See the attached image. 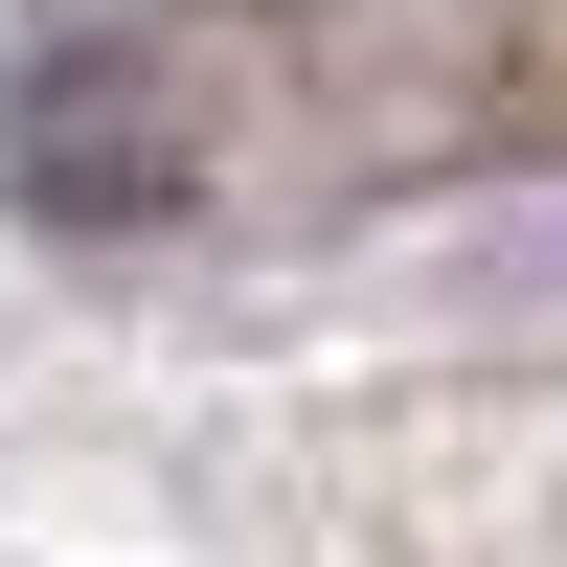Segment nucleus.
I'll list each match as a JSON object with an SVG mask.
<instances>
[{
    "instance_id": "f257e3e1",
    "label": "nucleus",
    "mask_w": 567,
    "mask_h": 567,
    "mask_svg": "<svg viewBox=\"0 0 567 567\" xmlns=\"http://www.w3.org/2000/svg\"><path fill=\"white\" fill-rule=\"evenodd\" d=\"M182 45L136 23V0H45V23H0V205L45 227V250H159L182 205H205V114H182Z\"/></svg>"
}]
</instances>
